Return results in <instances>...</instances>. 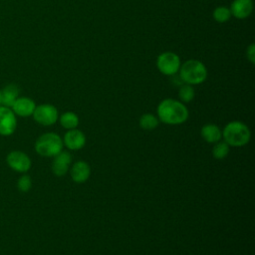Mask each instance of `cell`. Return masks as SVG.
<instances>
[{
    "mask_svg": "<svg viewBox=\"0 0 255 255\" xmlns=\"http://www.w3.org/2000/svg\"><path fill=\"white\" fill-rule=\"evenodd\" d=\"M0 106H1V91H0Z\"/></svg>",
    "mask_w": 255,
    "mask_h": 255,
    "instance_id": "cell-23",
    "label": "cell"
},
{
    "mask_svg": "<svg viewBox=\"0 0 255 255\" xmlns=\"http://www.w3.org/2000/svg\"><path fill=\"white\" fill-rule=\"evenodd\" d=\"M72 161V156L70 152L62 150L57 155L54 156V160L52 163V171L57 176L65 175L70 168V164Z\"/></svg>",
    "mask_w": 255,
    "mask_h": 255,
    "instance_id": "cell-11",
    "label": "cell"
},
{
    "mask_svg": "<svg viewBox=\"0 0 255 255\" xmlns=\"http://www.w3.org/2000/svg\"><path fill=\"white\" fill-rule=\"evenodd\" d=\"M222 136L224 141L229 146L239 147L247 144L250 141L251 131L244 123L233 121L224 127Z\"/></svg>",
    "mask_w": 255,
    "mask_h": 255,
    "instance_id": "cell-2",
    "label": "cell"
},
{
    "mask_svg": "<svg viewBox=\"0 0 255 255\" xmlns=\"http://www.w3.org/2000/svg\"><path fill=\"white\" fill-rule=\"evenodd\" d=\"M156 114L160 122L170 126L185 123L189 116L186 106L174 99L162 100L157 106Z\"/></svg>",
    "mask_w": 255,
    "mask_h": 255,
    "instance_id": "cell-1",
    "label": "cell"
},
{
    "mask_svg": "<svg viewBox=\"0 0 255 255\" xmlns=\"http://www.w3.org/2000/svg\"><path fill=\"white\" fill-rule=\"evenodd\" d=\"M32 116L36 123L45 127L53 126L59 120L58 110L51 104H42L36 106Z\"/></svg>",
    "mask_w": 255,
    "mask_h": 255,
    "instance_id": "cell-6",
    "label": "cell"
},
{
    "mask_svg": "<svg viewBox=\"0 0 255 255\" xmlns=\"http://www.w3.org/2000/svg\"><path fill=\"white\" fill-rule=\"evenodd\" d=\"M194 96H195V92L191 85L183 84L180 86L178 90V97L180 102H182L183 104L189 103L194 99Z\"/></svg>",
    "mask_w": 255,
    "mask_h": 255,
    "instance_id": "cell-18",
    "label": "cell"
},
{
    "mask_svg": "<svg viewBox=\"0 0 255 255\" xmlns=\"http://www.w3.org/2000/svg\"><path fill=\"white\" fill-rule=\"evenodd\" d=\"M61 126L66 129H73L76 128L80 123L79 117L74 112H66L62 114L59 118Z\"/></svg>",
    "mask_w": 255,
    "mask_h": 255,
    "instance_id": "cell-16",
    "label": "cell"
},
{
    "mask_svg": "<svg viewBox=\"0 0 255 255\" xmlns=\"http://www.w3.org/2000/svg\"><path fill=\"white\" fill-rule=\"evenodd\" d=\"M246 57L251 64L255 63V45L251 44L246 50Z\"/></svg>",
    "mask_w": 255,
    "mask_h": 255,
    "instance_id": "cell-22",
    "label": "cell"
},
{
    "mask_svg": "<svg viewBox=\"0 0 255 255\" xmlns=\"http://www.w3.org/2000/svg\"><path fill=\"white\" fill-rule=\"evenodd\" d=\"M213 19L218 23H225L231 18L230 9L226 6H218L213 10Z\"/></svg>",
    "mask_w": 255,
    "mask_h": 255,
    "instance_id": "cell-20",
    "label": "cell"
},
{
    "mask_svg": "<svg viewBox=\"0 0 255 255\" xmlns=\"http://www.w3.org/2000/svg\"><path fill=\"white\" fill-rule=\"evenodd\" d=\"M63 143L70 150H79L86 144V136L80 129H69L64 135Z\"/></svg>",
    "mask_w": 255,
    "mask_h": 255,
    "instance_id": "cell-9",
    "label": "cell"
},
{
    "mask_svg": "<svg viewBox=\"0 0 255 255\" xmlns=\"http://www.w3.org/2000/svg\"><path fill=\"white\" fill-rule=\"evenodd\" d=\"M230 151V146L225 141H217L212 148V155L216 159H223L227 157Z\"/></svg>",
    "mask_w": 255,
    "mask_h": 255,
    "instance_id": "cell-19",
    "label": "cell"
},
{
    "mask_svg": "<svg viewBox=\"0 0 255 255\" xmlns=\"http://www.w3.org/2000/svg\"><path fill=\"white\" fill-rule=\"evenodd\" d=\"M231 16L236 19H246L253 11L252 0H233L230 5Z\"/></svg>",
    "mask_w": 255,
    "mask_h": 255,
    "instance_id": "cell-12",
    "label": "cell"
},
{
    "mask_svg": "<svg viewBox=\"0 0 255 255\" xmlns=\"http://www.w3.org/2000/svg\"><path fill=\"white\" fill-rule=\"evenodd\" d=\"M18 98L19 88L15 84H9L1 91V106L11 108Z\"/></svg>",
    "mask_w": 255,
    "mask_h": 255,
    "instance_id": "cell-15",
    "label": "cell"
},
{
    "mask_svg": "<svg viewBox=\"0 0 255 255\" xmlns=\"http://www.w3.org/2000/svg\"><path fill=\"white\" fill-rule=\"evenodd\" d=\"M139 127L144 129V130H152L154 128H157L158 124H159V120L156 116L146 113L143 114L140 118H139Z\"/></svg>",
    "mask_w": 255,
    "mask_h": 255,
    "instance_id": "cell-17",
    "label": "cell"
},
{
    "mask_svg": "<svg viewBox=\"0 0 255 255\" xmlns=\"http://www.w3.org/2000/svg\"><path fill=\"white\" fill-rule=\"evenodd\" d=\"M17 127L16 115L11 108L0 106V134L4 136L11 135Z\"/></svg>",
    "mask_w": 255,
    "mask_h": 255,
    "instance_id": "cell-8",
    "label": "cell"
},
{
    "mask_svg": "<svg viewBox=\"0 0 255 255\" xmlns=\"http://www.w3.org/2000/svg\"><path fill=\"white\" fill-rule=\"evenodd\" d=\"M201 137L208 143H215L222 138V130L213 124H206L201 128Z\"/></svg>",
    "mask_w": 255,
    "mask_h": 255,
    "instance_id": "cell-14",
    "label": "cell"
},
{
    "mask_svg": "<svg viewBox=\"0 0 255 255\" xmlns=\"http://www.w3.org/2000/svg\"><path fill=\"white\" fill-rule=\"evenodd\" d=\"M35 108L36 104L32 99L27 97H19L11 107V110L16 116L27 118L33 115Z\"/></svg>",
    "mask_w": 255,
    "mask_h": 255,
    "instance_id": "cell-10",
    "label": "cell"
},
{
    "mask_svg": "<svg viewBox=\"0 0 255 255\" xmlns=\"http://www.w3.org/2000/svg\"><path fill=\"white\" fill-rule=\"evenodd\" d=\"M63 138L55 132L40 135L35 142L36 152L43 157H54L63 150Z\"/></svg>",
    "mask_w": 255,
    "mask_h": 255,
    "instance_id": "cell-4",
    "label": "cell"
},
{
    "mask_svg": "<svg viewBox=\"0 0 255 255\" xmlns=\"http://www.w3.org/2000/svg\"><path fill=\"white\" fill-rule=\"evenodd\" d=\"M91 175V167L88 162L79 160L71 167V177L76 183L86 182Z\"/></svg>",
    "mask_w": 255,
    "mask_h": 255,
    "instance_id": "cell-13",
    "label": "cell"
},
{
    "mask_svg": "<svg viewBox=\"0 0 255 255\" xmlns=\"http://www.w3.org/2000/svg\"><path fill=\"white\" fill-rule=\"evenodd\" d=\"M6 162L10 168L21 173L27 172L32 165L31 158L21 150L10 151L6 156Z\"/></svg>",
    "mask_w": 255,
    "mask_h": 255,
    "instance_id": "cell-7",
    "label": "cell"
},
{
    "mask_svg": "<svg viewBox=\"0 0 255 255\" xmlns=\"http://www.w3.org/2000/svg\"><path fill=\"white\" fill-rule=\"evenodd\" d=\"M180 65L179 56L173 52H163L156 58V68L165 76H174L177 74Z\"/></svg>",
    "mask_w": 255,
    "mask_h": 255,
    "instance_id": "cell-5",
    "label": "cell"
},
{
    "mask_svg": "<svg viewBox=\"0 0 255 255\" xmlns=\"http://www.w3.org/2000/svg\"><path fill=\"white\" fill-rule=\"evenodd\" d=\"M179 78L182 83L188 85L202 84L207 78V69L199 60L191 59L180 65Z\"/></svg>",
    "mask_w": 255,
    "mask_h": 255,
    "instance_id": "cell-3",
    "label": "cell"
},
{
    "mask_svg": "<svg viewBox=\"0 0 255 255\" xmlns=\"http://www.w3.org/2000/svg\"><path fill=\"white\" fill-rule=\"evenodd\" d=\"M17 187L20 191L22 192H27L31 189L32 187V180H31V177L27 174H24L22 175L18 181H17Z\"/></svg>",
    "mask_w": 255,
    "mask_h": 255,
    "instance_id": "cell-21",
    "label": "cell"
}]
</instances>
